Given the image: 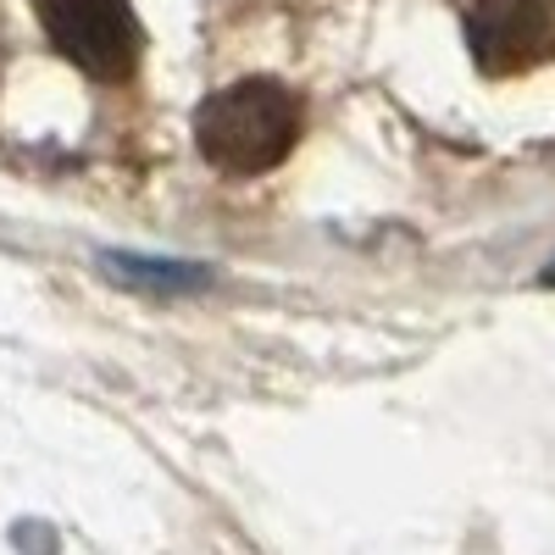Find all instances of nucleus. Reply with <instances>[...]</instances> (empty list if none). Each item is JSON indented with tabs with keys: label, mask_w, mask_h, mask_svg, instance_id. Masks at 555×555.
I'll return each mask as SVG.
<instances>
[{
	"label": "nucleus",
	"mask_w": 555,
	"mask_h": 555,
	"mask_svg": "<svg viewBox=\"0 0 555 555\" xmlns=\"http://www.w3.org/2000/svg\"><path fill=\"white\" fill-rule=\"evenodd\" d=\"M195 145L217 172L256 178L300 145V101L272 78H240L195 112Z\"/></svg>",
	"instance_id": "f257e3e1"
},
{
	"label": "nucleus",
	"mask_w": 555,
	"mask_h": 555,
	"mask_svg": "<svg viewBox=\"0 0 555 555\" xmlns=\"http://www.w3.org/2000/svg\"><path fill=\"white\" fill-rule=\"evenodd\" d=\"M39 23L51 44L89 78L122 83L139 67V17L128 0H39Z\"/></svg>",
	"instance_id": "f03ea898"
},
{
	"label": "nucleus",
	"mask_w": 555,
	"mask_h": 555,
	"mask_svg": "<svg viewBox=\"0 0 555 555\" xmlns=\"http://www.w3.org/2000/svg\"><path fill=\"white\" fill-rule=\"evenodd\" d=\"M555 39L550 0H473L467 44L483 73H522Z\"/></svg>",
	"instance_id": "7ed1b4c3"
},
{
	"label": "nucleus",
	"mask_w": 555,
	"mask_h": 555,
	"mask_svg": "<svg viewBox=\"0 0 555 555\" xmlns=\"http://www.w3.org/2000/svg\"><path fill=\"white\" fill-rule=\"evenodd\" d=\"M101 272L128 295H156V300H178V295H201L211 284L206 261H183V256H156V250H101Z\"/></svg>",
	"instance_id": "20e7f679"
}]
</instances>
